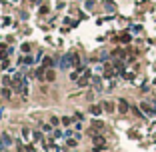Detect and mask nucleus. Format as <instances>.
Instances as JSON below:
<instances>
[{"mask_svg": "<svg viewBox=\"0 0 156 152\" xmlns=\"http://www.w3.org/2000/svg\"><path fill=\"white\" fill-rule=\"evenodd\" d=\"M70 64H72V54H66V56L62 58V62H60V68H62V70H66Z\"/></svg>", "mask_w": 156, "mask_h": 152, "instance_id": "1", "label": "nucleus"}, {"mask_svg": "<svg viewBox=\"0 0 156 152\" xmlns=\"http://www.w3.org/2000/svg\"><path fill=\"white\" fill-rule=\"evenodd\" d=\"M118 110H120V112H128V102H126V100H118Z\"/></svg>", "mask_w": 156, "mask_h": 152, "instance_id": "2", "label": "nucleus"}, {"mask_svg": "<svg viewBox=\"0 0 156 152\" xmlns=\"http://www.w3.org/2000/svg\"><path fill=\"white\" fill-rule=\"evenodd\" d=\"M94 144L102 148V146H104V138H102V136H96V134H94Z\"/></svg>", "mask_w": 156, "mask_h": 152, "instance_id": "3", "label": "nucleus"}, {"mask_svg": "<svg viewBox=\"0 0 156 152\" xmlns=\"http://www.w3.org/2000/svg\"><path fill=\"white\" fill-rule=\"evenodd\" d=\"M88 76H90V72L86 70V74H84V76L80 78V82H78V84H80V86H86V82H88Z\"/></svg>", "mask_w": 156, "mask_h": 152, "instance_id": "4", "label": "nucleus"}, {"mask_svg": "<svg viewBox=\"0 0 156 152\" xmlns=\"http://www.w3.org/2000/svg\"><path fill=\"white\" fill-rule=\"evenodd\" d=\"M104 6H106V10H110V12H112V10H114V2L106 0V2H104Z\"/></svg>", "mask_w": 156, "mask_h": 152, "instance_id": "5", "label": "nucleus"}, {"mask_svg": "<svg viewBox=\"0 0 156 152\" xmlns=\"http://www.w3.org/2000/svg\"><path fill=\"white\" fill-rule=\"evenodd\" d=\"M60 124V120L58 118H54V116H52V118H50V126H52V128H56V126Z\"/></svg>", "mask_w": 156, "mask_h": 152, "instance_id": "6", "label": "nucleus"}, {"mask_svg": "<svg viewBox=\"0 0 156 152\" xmlns=\"http://www.w3.org/2000/svg\"><path fill=\"white\" fill-rule=\"evenodd\" d=\"M90 112L94 114V116H98V114H100V106H92V108H90Z\"/></svg>", "mask_w": 156, "mask_h": 152, "instance_id": "7", "label": "nucleus"}, {"mask_svg": "<svg viewBox=\"0 0 156 152\" xmlns=\"http://www.w3.org/2000/svg\"><path fill=\"white\" fill-rule=\"evenodd\" d=\"M78 62H80L78 54H72V66H78Z\"/></svg>", "mask_w": 156, "mask_h": 152, "instance_id": "8", "label": "nucleus"}, {"mask_svg": "<svg viewBox=\"0 0 156 152\" xmlns=\"http://www.w3.org/2000/svg\"><path fill=\"white\" fill-rule=\"evenodd\" d=\"M46 80H50V82L54 80V72H52V70H48V72H46Z\"/></svg>", "mask_w": 156, "mask_h": 152, "instance_id": "9", "label": "nucleus"}, {"mask_svg": "<svg viewBox=\"0 0 156 152\" xmlns=\"http://www.w3.org/2000/svg\"><path fill=\"white\" fill-rule=\"evenodd\" d=\"M104 110H108V112H112V110H114V106L110 104V102H106V104H104Z\"/></svg>", "mask_w": 156, "mask_h": 152, "instance_id": "10", "label": "nucleus"}, {"mask_svg": "<svg viewBox=\"0 0 156 152\" xmlns=\"http://www.w3.org/2000/svg\"><path fill=\"white\" fill-rule=\"evenodd\" d=\"M2 142H4V144H10L12 140H10V136H8V134H4V136H2Z\"/></svg>", "mask_w": 156, "mask_h": 152, "instance_id": "11", "label": "nucleus"}, {"mask_svg": "<svg viewBox=\"0 0 156 152\" xmlns=\"http://www.w3.org/2000/svg\"><path fill=\"white\" fill-rule=\"evenodd\" d=\"M140 106H142V108H144V110H146V112H148V114H150V112H152V108H150V106H148V104H146V102H142V104H140Z\"/></svg>", "mask_w": 156, "mask_h": 152, "instance_id": "12", "label": "nucleus"}, {"mask_svg": "<svg viewBox=\"0 0 156 152\" xmlns=\"http://www.w3.org/2000/svg\"><path fill=\"white\" fill-rule=\"evenodd\" d=\"M62 124L70 126V124H72V118H68V116H66V118H62Z\"/></svg>", "mask_w": 156, "mask_h": 152, "instance_id": "13", "label": "nucleus"}, {"mask_svg": "<svg viewBox=\"0 0 156 152\" xmlns=\"http://www.w3.org/2000/svg\"><path fill=\"white\" fill-rule=\"evenodd\" d=\"M50 64H52V58H48V56H46V58H44V64H42V66H50Z\"/></svg>", "mask_w": 156, "mask_h": 152, "instance_id": "14", "label": "nucleus"}, {"mask_svg": "<svg viewBox=\"0 0 156 152\" xmlns=\"http://www.w3.org/2000/svg\"><path fill=\"white\" fill-rule=\"evenodd\" d=\"M120 40H122V42H130V36H128V34H122V36H120Z\"/></svg>", "mask_w": 156, "mask_h": 152, "instance_id": "15", "label": "nucleus"}, {"mask_svg": "<svg viewBox=\"0 0 156 152\" xmlns=\"http://www.w3.org/2000/svg\"><path fill=\"white\" fill-rule=\"evenodd\" d=\"M22 134H24V138H28V136H30V130H28V128H22Z\"/></svg>", "mask_w": 156, "mask_h": 152, "instance_id": "16", "label": "nucleus"}, {"mask_svg": "<svg viewBox=\"0 0 156 152\" xmlns=\"http://www.w3.org/2000/svg\"><path fill=\"white\" fill-rule=\"evenodd\" d=\"M94 152H102V148H100V146H96V148H94Z\"/></svg>", "mask_w": 156, "mask_h": 152, "instance_id": "17", "label": "nucleus"}, {"mask_svg": "<svg viewBox=\"0 0 156 152\" xmlns=\"http://www.w3.org/2000/svg\"><path fill=\"white\" fill-rule=\"evenodd\" d=\"M0 144H2V138H0Z\"/></svg>", "mask_w": 156, "mask_h": 152, "instance_id": "18", "label": "nucleus"}]
</instances>
